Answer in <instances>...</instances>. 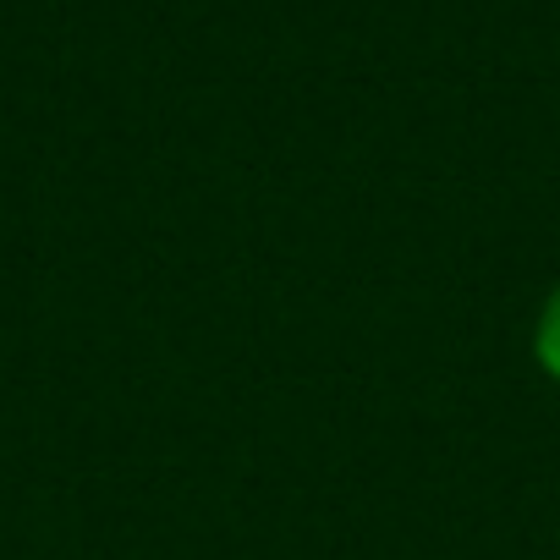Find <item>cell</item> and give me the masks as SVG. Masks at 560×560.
<instances>
[{
	"instance_id": "cell-1",
	"label": "cell",
	"mask_w": 560,
	"mask_h": 560,
	"mask_svg": "<svg viewBox=\"0 0 560 560\" xmlns=\"http://www.w3.org/2000/svg\"><path fill=\"white\" fill-rule=\"evenodd\" d=\"M533 358L560 385V287L544 298V314H538V330H533Z\"/></svg>"
}]
</instances>
